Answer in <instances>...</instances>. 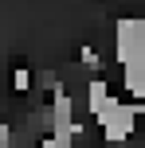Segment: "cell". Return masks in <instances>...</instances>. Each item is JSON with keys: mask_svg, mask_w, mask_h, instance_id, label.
Returning <instances> with one entry per match:
<instances>
[{"mask_svg": "<svg viewBox=\"0 0 145 148\" xmlns=\"http://www.w3.org/2000/svg\"><path fill=\"white\" fill-rule=\"evenodd\" d=\"M78 59H83V62H86V66H98V55H94V51H90V47H83V51H78Z\"/></svg>", "mask_w": 145, "mask_h": 148, "instance_id": "4", "label": "cell"}, {"mask_svg": "<svg viewBox=\"0 0 145 148\" xmlns=\"http://www.w3.org/2000/svg\"><path fill=\"white\" fill-rule=\"evenodd\" d=\"M137 113H141L137 105H122V101H118L110 113H102V117H94V121H98L102 136H106L110 144H122L126 136H130L133 129H137Z\"/></svg>", "mask_w": 145, "mask_h": 148, "instance_id": "1", "label": "cell"}, {"mask_svg": "<svg viewBox=\"0 0 145 148\" xmlns=\"http://www.w3.org/2000/svg\"><path fill=\"white\" fill-rule=\"evenodd\" d=\"M31 78H35V74L28 66H16L12 70V90H31Z\"/></svg>", "mask_w": 145, "mask_h": 148, "instance_id": "3", "label": "cell"}, {"mask_svg": "<svg viewBox=\"0 0 145 148\" xmlns=\"http://www.w3.org/2000/svg\"><path fill=\"white\" fill-rule=\"evenodd\" d=\"M118 105V97L110 94L106 78H90L86 82V109H90V117H102V113H110Z\"/></svg>", "mask_w": 145, "mask_h": 148, "instance_id": "2", "label": "cell"}]
</instances>
